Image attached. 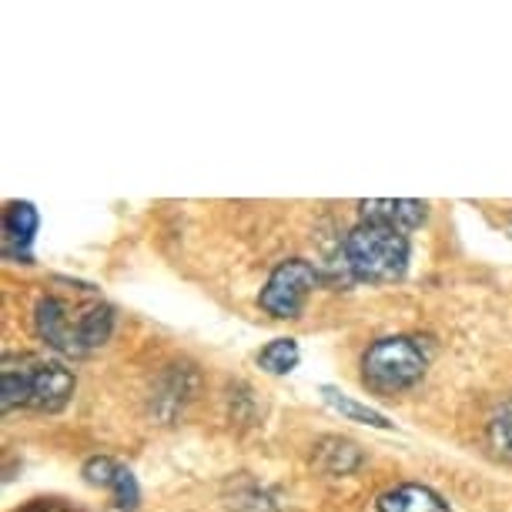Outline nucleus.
<instances>
[{
	"label": "nucleus",
	"mask_w": 512,
	"mask_h": 512,
	"mask_svg": "<svg viewBox=\"0 0 512 512\" xmlns=\"http://www.w3.org/2000/svg\"><path fill=\"white\" fill-rule=\"evenodd\" d=\"M34 325L37 335L44 338L51 349L64 355H91L101 345H108V338L114 332V308L104 302H94L88 308H81V315L71 318V305L57 295H44L34 308Z\"/></svg>",
	"instance_id": "obj_1"
},
{
	"label": "nucleus",
	"mask_w": 512,
	"mask_h": 512,
	"mask_svg": "<svg viewBox=\"0 0 512 512\" xmlns=\"http://www.w3.org/2000/svg\"><path fill=\"white\" fill-rule=\"evenodd\" d=\"M77 389L74 372L61 362H44L21 355V359H4L0 369V405L4 412H14L17 405L37 412H61Z\"/></svg>",
	"instance_id": "obj_2"
},
{
	"label": "nucleus",
	"mask_w": 512,
	"mask_h": 512,
	"mask_svg": "<svg viewBox=\"0 0 512 512\" xmlns=\"http://www.w3.org/2000/svg\"><path fill=\"white\" fill-rule=\"evenodd\" d=\"M345 265L359 282H399L409 272V235L385 225L359 221L345 235Z\"/></svg>",
	"instance_id": "obj_3"
},
{
	"label": "nucleus",
	"mask_w": 512,
	"mask_h": 512,
	"mask_svg": "<svg viewBox=\"0 0 512 512\" xmlns=\"http://www.w3.org/2000/svg\"><path fill=\"white\" fill-rule=\"evenodd\" d=\"M422 375H425V352L405 335L379 338L362 355V379L375 392H405Z\"/></svg>",
	"instance_id": "obj_4"
},
{
	"label": "nucleus",
	"mask_w": 512,
	"mask_h": 512,
	"mask_svg": "<svg viewBox=\"0 0 512 512\" xmlns=\"http://www.w3.org/2000/svg\"><path fill=\"white\" fill-rule=\"evenodd\" d=\"M318 272L305 258H288L268 275V282L258 295V305L265 308L272 318H298L308 302V295L315 292Z\"/></svg>",
	"instance_id": "obj_5"
},
{
	"label": "nucleus",
	"mask_w": 512,
	"mask_h": 512,
	"mask_svg": "<svg viewBox=\"0 0 512 512\" xmlns=\"http://www.w3.org/2000/svg\"><path fill=\"white\" fill-rule=\"evenodd\" d=\"M84 479L91 482V486H104L111 496V512H134L141 502V489H138V479H134V472L128 466H121V462H114L108 456H94L84 462Z\"/></svg>",
	"instance_id": "obj_6"
},
{
	"label": "nucleus",
	"mask_w": 512,
	"mask_h": 512,
	"mask_svg": "<svg viewBox=\"0 0 512 512\" xmlns=\"http://www.w3.org/2000/svg\"><path fill=\"white\" fill-rule=\"evenodd\" d=\"M41 225V215L31 201H11L4 208V258L17 265L34 262V235Z\"/></svg>",
	"instance_id": "obj_7"
},
{
	"label": "nucleus",
	"mask_w": 512,
	"mask_h": 512,
	"mask_svg": "<svg viewBox=\"0 0 512 512\" xmlns=\"http://www.w3.org/2000/svg\"><path fill=\"white\" fill-rule=\"evenodd\" d=\"M359 215L362 221H369V225L415 231L429 218V205L415 198H372V201H359Z\"/></svg>",
	"instance_id": "obj_8"
},
{
	"label": "nucleus",
	"mask_w": 512,
	"mask_h": 512,
	"mask_svg": "<svg viewBox=\"0 0 512 512\" xmlns=\"http://www.w3.org/2000/svg\"><path fill=\"white\" fill-rule=\"evenodd\" d=\"M375 509L379 512H452L449 502L442 499L436 489L419 486V482H402V486L382 492Z\"/></svg>",
	"instance_id": "obj_9"
},
{
	"label": "nucleus",
	"mask_w": 512,
	"mask_h": 512,
	"mask_svg": "<svg viewBox=\"0 0 512 512\" xmlns=\"http://www.w3.org/2000/svg\"><path fill=\"white\" fill-rule=\"evenodd\" d=\"M315 462H318V469L328 472V476H349L352 469H359L362 452L349 439H322L315 449Z\"/></svg>",
	"instance_id": "obj_10"
},
{
	"label": "nucleus",
	"mask_w": 512,
	"mask_h": 512,
	"mask_svg": "<svg viewBox=\"0 0 512 512\" xmlns=\"http://www.w3.org/2000/svg\"><path fill=\"white\" fill-rule=\"evenodd\" d=\"M322 395H325V402L332 405L335 412H342V415H345V419H352V422H365V425H375V429H392V422L385 419L382 412H375V409H369V405L355 402L352 395L338 392V389H332V385H325Z\"/></svg>",
	"instance_id": "obj_11"
},
{
	"label": "nucleus",
	"mask_w": 512,
	"mask_h": 512,
	"mask_svg": "<svg viewBox=\"0 0 512 512\" xmlns=\"http://www.w3.org/2000/svg\"><path fill=\"white\" fill-rule=\"evenodd\" d=\"M302 359V349H298L295 338H272L262 352H258V365L272 375H288Z\"/></svg>",
	"instance_id": "obj_12"
},
{
	"label": "nucleus",
	"mask_w": 512,
	"mask_h": 512,
	"mask_svg": "<svg viewBox=\"0 0 512 512\" xmlns=\"http://www.w3.org/2000/svg\"><path fill=\"white\" fill-rule=\"evenodd\" d=\"M486 442L499 459L512 462V399L502 402L486 425Z\"/></svg>",
	"instance_id": "obj_13"
}]
</instances>
